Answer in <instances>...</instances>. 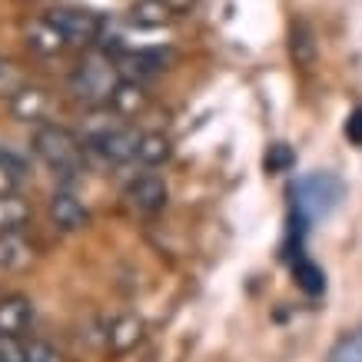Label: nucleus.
<instances>
[{
    "label": "nucleus",
    "instance_id": "obj_14",
    "mask_svg": "<svg viewBox=\"0 0 362 362\" xmlns=\"http://www.w3.org/2000/svg\"><path fill=\"white\" fill-rule=\"evenodd\" d=\"M30 220V206L13 193H0V233H17Z\"/></svg>",
    "mask_w": 362,
    "mask_h": 362
},
{
    "label": "nucleus",
    "instance_id": "obj_6",
    "mask_svg": "<svg viewBox=\"0 0 362 362\" xmlns=\"http://www.w3.org/2000/svg\"><path fill=\"white\" fill-rule=\"evenodd\" d=\"M127 203H130L136 213H160L166 206V199H170V189L160 176H140V180H133L130 187H127Z\"/></svg>",
    "mask_w": 362,
    "mask_h": 362
},
{
    "label": "nucleus",
    "instance_id": "obj_24",
    "mask_svg": "<svg viewBox=\"0 0 362 362\" xmlns=\"http://www.w3.org/2000/svg\"><path fill=\"white\" fill-rule=\"evenodd\" d=\"M0 362H27V346L17 336H0Z\"/></svg>",
    "mask_w": 362,
    "mask_h": 362
},
{
    "label": "nucleus",
    "instance_id": "obj_4",
    "mask_svg": "<svg viewBox=\"0 0 362 362\" xmlns=\"http://www.w3.org/2000/svg\"><path fill=\"white\" fill-rule=\"evenodd\" d=\"M47 17L66 33L70 44H97L103 33V21L83 7H54V11H47Z\"/></svg>",
    "mask_w": 362,
    "mask_h": 362
},
{
    "label": "nucleus",
    "instance_id": "obj_9",
    "mask_svg": "<svg viewBox=\"0 0 362 362\" xmlns=\"http://www.w3.org/2000/svg\"><path fill=\"white\" fill-rule=\"evenodd\" d=\"M33 319V303L27 296L0 299V336H21Z\"/></svg>",
    "mask_w": 362,
    "mask_h": 362
},
{
    "label": "nucleus",
    "instance_id": "obj_20",
    "mask_svg": "<svg viewBox=\"0 0 362 362\" xmlns=\"http://www.w3.org/2000/svg\"><path fill=\"white\" fill-rule=\"evenodd\" d=\"M329 362H362V326L329 352Z\"/></svg>",
    "mask_w": 362,
    "mask_h": 362
},
{
    "label": "nucleus",
    "instance_id": "obj_19",
    "mask_svg": "<svg viewBox=\"0 0 362 362\" xmlns=\"http://www.w3.org/2000/svg\"><path fill=\"white\" fill-rule=\"evenodd\" d=\"M143 90H140V83H133V80H120V87H117V93H113V107L117 110H123V113H133V110H140L143 107Z\"/></svg>",
    "mask_w": 362,
    "mask_h": 362
},
{
    "label": "nucleus",
    "instance_id": "obj_25",
    "mask_svg": "<svg viewBox=\"0 0 362 362\" xmlns=\"http://www.w3.org/2000/svg\"><path fill=\"white\" fill-rule=\"evenodd\" d=\"M27 362H64V356L50 342L33 339V342H27Z\"/></svg>",
    "mask_w": 362,
    "mask_h": 362
},
{
    "label": "nucleus",
    "instance_id": "obj_15",
    "mask_svg": "<svg viewBox=\"0 0 362 362\" xmlns=\"http://www.w3.org/2000/svg\"><path fill=\"white\" fill-rule=\"evenodd\" d=\"M30 263V246L17 233H0V269H23Z\"/></svg>",
    "mask_w": 362,
    "mask_h": 362
},
{
    "label": "nucleus",
    "instance_id": "obj_17",
    "mask_svg": "<svg viewBox=\"0 0 362 362\" xmlns=\"http://www.w3.org/2000/svg\"><path fill=\"white\" fill-rule=\"evenodd\" d=\"M136 160L146 166H160L170 160V140L163 133H143L140 136V150H136Z\"/></svg>",
    "mask_w": 362,
    "mask_h": 362
},
{
    "label": "nucleus",
    "instance_id": "obj_16",
    "mask_svg": "<svg viewBox=\"0 0 362 362\" xmlns=\"http://www.w3.org/2000/svg\"><path fill=\"white\" fill-rule=\"evenodd\" d=\"M11 100H13V117H17V120H40V113L47 110L44 90L23 87V90H17Z\"/></svg>",
    "mask_w": 362,
    "mask_h": 362
},
{
    "label": "nucleus",
    "instance_id": "obj_11",
    "mask_svg": "<svg viewBox=\"0 0 362 362\" xmlns=\"http://www.w3.org/2000/svg\"><path fill=\"white\" fill-rule=\"evenodd\" d=\"M289 54L299 66H313L319 57V44H316V33L306 21L293 23V33H289Z\"/></svg>",
    "mask_w": 362,
    "mask_h": 362
},
{
    "label": "nucleus",
    "instance_id": "obj_26",
    "mask_svg": "<svg viewBox=\"0 0 362 362\" xmlns=\"http://www.w3.org/2000/svg\"><path fill=\"white\" fill-rule=\"evenodd\" d=\"M346 136H349V143L362 146V107H356V110L349 113V120H346Z\"/></svg>",
    "mask_w": 362,
    "mask_h": 362
},
{
    "label": "nucleus",
    "instance_id": "obj_12",
    "mask_svg": "<svg viewBox=\"0 0 362 362\" xmlns=\"http://www.w3.org/2000/svg\"><path fill=\"white\" fill-rule=\"evenodd\" d=\"M140 339H143V322L136 316H120L107 332V342H110L113 352H130Z\"/></svg>",
    "mask_w": 362,
    "mask_h": 362
},
{
    "label": "nucleus",
    "instance_id": "obj_8",
    "mask_svg": "<svg viewBox=\"0 0 362 362\" xmlns=\"http://www.w3.org/2000/svg\"><path fill=\"white\" fill-rule=\"evenodd\" d=\"M50 220H54V226L60 233H80L90 223V213L77 203V197L57 193V197L50 199Z\"/></svg>",
    "mask_w": 362,
    "mask_h": 362
},
{
    "label": "nucleus",
    "instance_id": "obj_23",
    "mask_svg": "<svg viewBox=\"0 0 362 362\" xmlns=\"http://www.w3.org/2000/svg\"><path fill=\"white\" fill-rule=\"evenodd\" d=\"M0 173H7L11 180H21L27 173V160L13 146H7V143H0Z\"/></svg>",
    "mask_w": 362,
    "mask_h": 362
},
{
    "label": "nucleus",
    "instance_id": "obj_3",
    "mask_svg": "<svg viewBox=\"0 0 362 362\" xmlns=\"http://www.w3.org/2000/svg\"><path fill=\"white\" fill-rule=\"evenodd\" d=\"M120 80H123L120 66L100 50L97 57H90V60H83V64L77 66L70 87H74V93H77L80 100H87V103H103V100H113Z\"/></svg>",
    "mask_w": 362,
    "mask_h": 362
},
{
    "label": "nucleus",
    "instance_id": "obj_10",
    "mask_svg": "<svg viewBox=\"0 0 362 362\" xmlns=\"http://www.w3.org/2000/svg\"><path fill=\"white\" fill-rule=\"evenodd\" d=\"M27 44L37 50V54H60L64 47H70L66 40V33L57 27L50 17H40V21H33L27 27Z\"/></svg>",
    "mask_w": 362,
    "mask_h": 362
},
{
    "label": "nucleus",
    "instance_id": "obj_5",
    "mask_svg": "<svg viewBox=\"0 0 362 362\" xmlns=\"http://www.w3.org/2000/svg\"><path fill=\"white\" fill-rule=\"evenodd\" d=\"M90 143L110 163H130V160H136V150H140V136L133 130H123V127H107V130L93 133Z\"/></svg>",
    "mask_w": 362,
    "mask_h": 362
},
{
    "label": "nucleus",
    "instance_id": "obj_22",
    "mask_svg": "<svg viewBox=\"0 0 362 362\" xmlns=\"http://www.w3.org/2000/svg\"><path fill=\"white\" fill-rule=\"evenodd\" d=\"M17 90H23L21 66L11 64V60H0V97H13Z\"/></svg>",
    "mask_w": 362,
    "mask_h": 362
},
{
    "label": "nucleus",
    "instance_id": "obj_18",
    "mask_svg": "<svg viewBox=\"0 0 362 362\" xmlns=\"http://www.w3.org/2000/svg\"><path fill=\"white\" fill-rule=\"evenodd\" d=\"M170 13H173V7L166 0H140L133 7V23H140V27H160Z\"/></svg>",
    "mask_w": 362,
    "mask_h": 362
},
{
    "label": "nucleus",
    "instance_id": "obj_7",
    "mask_svg": "<svg viewBox=\"0 0 362 362\" xmlns=\"http://www.w3.org/2000/svg\"><path fill=\"white\" fill-rule=\"evenodd\" d=\"M166 60H170V54L160 50V47H153V50H127V54H120L117 66H120L123 80L140 83V80H146V77H153V74H160V70H166Z\"/></svg>",
    "mask_w": 362,
    "mask_h": 362
},
{
    "label": "nucleus",
    "instance_id": "obj_13",
    "mask_svg": "<svg viewBox=\"0 0 362 362\" xmlns=\"http://www.w3.org/2000/svg\"><path fill=\"white\" fill-rule=\"evenodd\" d=\"M293 279H296V286L306 296H322L326 293V273L313 259H306L303 252H299L296 263H293Z\"/></svg>",
    "mask_w": 362,
    "mask_h": 362
},
{
    "label": "nucleus",
    "instance_id": "obj_1",
    "mask_svg": "<svg viewBox=\"0 0 362 362\" xmlns=\"http://www.w3.org/2000/svg\"><path fill=\"white\" fill-rule=\"evenodd\" d=\"M342 187L339 176L332 173H309V176H299L293 183V213L303 216L306 223H316V220H326L332 209L339 206Z\"/></svg>",
    "mask_w": 362,
    "mask_h": 362
},
{
    "label": "nucleus",
    "instance_id": "obj_21",
    "mask_svg": "<svg viewBox=\"0 0 362 362\" xmlns=\"http://www.w3.org/2000/svg\"><path fill=\"white\" fill-rule=\"evenodd\" d=\"M293 163H296V153L286 143H273L266 150V170L269 173H286V170H293Z\"/></svg>",
    "mask_w": 362,
    "mask_h": 362
},
{
    "label": "nucleus",
    "instance_id": "obj_2",
    "mask_svg": "<svg viewBox=\"0 0 362 362\" xmlns=\"http://www.w3.org/2000/svg\"><path fill=\"white\" fill-rule=\"evenodd\" d=\"M33 150L54 170L60 180H77L83 173V156H80V143L54 123H44L40 130L33 133Z\"/></svg>",
    "mask_w": 362,
    "mask_h": 362
}]
</instances>
